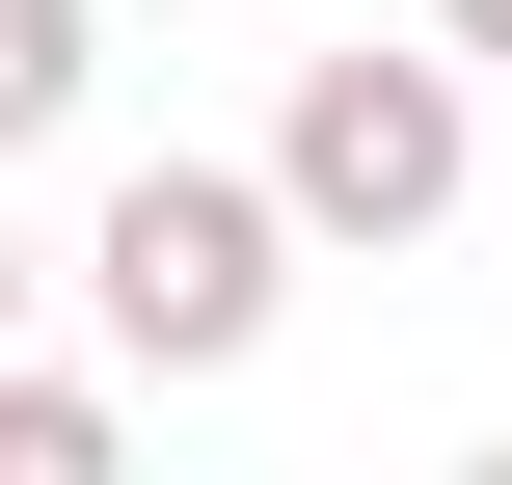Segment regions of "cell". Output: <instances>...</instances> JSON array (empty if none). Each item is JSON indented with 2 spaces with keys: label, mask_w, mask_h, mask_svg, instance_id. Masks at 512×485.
<instances>
[{
  "label": "cell",
  "mask_w": 512,
  "mask_h": 485,
  "mask_svg": "<svg viewBox=\"0 0 512 485\" xmlns=\"http://www.w3.org/2000/svg\"><path fill=\"white\" fill-rule=\"evenodd\" d=\"M81 297H108L135 378H243V351L297 324V216H270V162H108Z\"/></svg>",
  "instance_id": "obj_1"
},
{
  "label": "cell",
  "mask_w": 512,
  "mask_h": 485,
  "mask_svg": "<svg viewBox=\"0 0 512 485\" xmlns=\"http://www.w3.org/2000/svg\"><path fill=\"white\" fill-rule=\"evenodd\" d=\"M270 216L297 243H432V216H486V54H297V108H270Z\"/></svg>",
  "instance_id": "obj_2"
},
{
  "label": "cell",
  "mask_w": 512,
  "mask_h": 485,
  "mask_svg": "<svg viewBox=\"0 0 512 485\" xmlns=\"http://www.w3.org/2000/svg\"><path fill=\"white\" fill-rule=\"evenodd\" d=\"M108 432H135L108 378H27V351H0V485H108Z\"/></svg>",
  "instance_id": "obj_3"
},
{
  "label": "cell",
  "mask_w": 512,
  "mask_h": 485,
  "mask_svg": "<svg viewBox=\"0 0 512 485\" xmlns=\"http://www.w3.org/2000/svg\"><path fill=\"white\" fill-rule=\"evenodd\" d=\"M81 81H108V27H81V0H0V162H27Z\"/></svg>",
  "instance_id": "obj_4"
},
{
  "label": "cell",
  "mask_w": 512,
  "mask_h": 485,
  "mask_svg": "<svg viewBox=\"0 0 512 485\" xmlns=\"http://www.w3.org/2000/svg\"><path fill=\"white\" fill-rule=\"evenodd\" d=\"M432 54H486V81H512V0H432Z\"/></svg>",
  "instance_id": "obj_5"
},
{
  "label": "cell",
  "mask_w": 512,
  "mask_h": 485,
  "mask_svg": "<svg viewBox=\"0 0 512 485\" xmlns=\"http://www.w3.org/2000/svg\"><path fill=\"white\" fill-rule=\"evenodd\" d=\"M0 351H27V216H0Z\"/></svg>",
  "instance_id": "obj_6"
},
{
  "label": "cell",
  "mask_w": 512,
  "mask_h": 485,
  "mask_svg": "<svg viewBox=\"0 0 512 485\" xmlns=\"http://www.w3.org/2000/svg\"><path fill=\"white\" fill-rule=\"evenodd\" d=\"M486 216H512V108H486Z\"/></svg>",
  "instance_id": "obj_7"
}]
</instances>
